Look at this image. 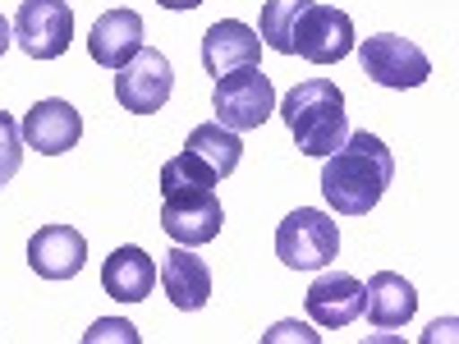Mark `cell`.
I'll use <instances>...</instances> for the list:
<instances>
[{"mask_svg": "<svg viewBox=\"0 0 459 344\" xmlns=\"http://www.w3.org/2000/svg\"><path fill=\"white\" fill-rule=\"evenodd\" d=\"M276 110H281V120L294 133V147L303 157H331V151L350 138L344 92L331 79H308V83L290 88V97Z\"/></svg>", "mask_w": 459, "mask_h": 344, "instance_id": "cell-2", "label": "cell"}, {"mask_svg": "<svg viewBox=\"0 0 459 344\" xmlns=\"http://www.w3.org/2000/svg\"><path fill=\"white\" fill-rule=\"evenodd\" d=\"M303 5H308V0H266V5H262V19H257L262 47H272V51L290 56V28H294V19H299Z\"/></svg>", "mask_w": 459, "mask_h": 344, "instance_id": "cell-19", "label": "cell"}, {"mask_svg": "<svg viewBox=\"0 0 459 344\" xmlns=\"http://www.w3.org/2000/svg\"><path fill=\"white\" fill-rule=\"evenodd\" d=\"M391 175H395V157L391 147L381 142L377 133L359 129L344 138L331 157H326V170H322V198L331 202V211L340 216H368L391 188Z\"/></svg>", "mask_w": 459, "mask_h": 344, "instance_id": "cell-1", "label": "cell"}, {"mask_svg": "<svg viewBox=\"0 0 459 344\" xmlns=\"http://www.w3.org/2000/svg\"><path fill=\"white\" fill-rule=\"evenodd\" d=\"M23 129H19V120L10 110H0V184H10L14 175H19V166H23Z\"/></svg>", "mask_w": 459, "mask_h": 344, "instance_id": "cell-21", "label": "cell"}, {"mask_svg": "<svg viewBox=\"0 0 459 344\" xmlns=\"http://www.w3.org/2000/svg\"><path fill=\"white\" fill-rule=\"evenodd\" d=\"M23 142L32 151H42V157H60V151H69L74 142L83 138V115L74 110L69 101L60 97H47V101H37L28 115H23Z\"/></svg>", "mask_w": 459, "mask_h": 344, "instance_id": "cell-11", "label": "cell"}, {"mask_svg": "<svg viewBox=\"0 0 459 344\" xmlns=\"http://www.w3.org/2000/svg\"><path fill=\"white\" fill-rule=\"evenodd\" d=\"M216 184H221V175L203 157H194L188 147L161 166V194H170V188H216Z\"/></svg>", "mask_w": 459, "mask_h": 344, "instance_id": "cell-20", "label": "cell"}, {"mask_svg": "<svg viewBox=\"0 0 459 344\" xmlns=\"http://www.w3.org/2000/svg\"><path fill=\"white\" fill-rule=\"evenodd\" d=\"M212 110H216V125L225 129H262L276 110V88L272 79L262 73V64H244L235 73H221L216 92H212Z\"/></svg>", "mask_w": 459, "mask_h": 344, "instance_id": "cell-4", "label": "cell"}, {"mask_svg": "<svg viewBox=\"0 0 459 344\" xmlns=\"http://www.w3.org/2000/svg\"><path fill=\"white\" fill-rule=\"evenodd\" d=\"M88 262V239L74 225H42L28 239V266L42 280H74Z\"/></svg>", "mask_w": 459, "mask_h": 344, "instance_id": "cell-10", "label": "cell"}, {"mask_svg": "<svg viewBox=\"0 0 459 344\" xmlns=\"http://www.w3.org/2000/svg\"><path fill=\"white\" fill-rule=\"evenodd\" d=\"M110 335H115V340H129V344L138 340V331H134L129 322H97V326L88 331V340H110Z\"/></svg>", "mask_w": 459, "mask_h": 344, "instance_id": "cell-22", "label": "cell"}, {"mask_svg": "<svg viewBox=\"0 0 459 344\" xmlns=\"http://www.w3.org/2000/svg\"><path fill=\"white\" fill-rule=\"evenodd\" d=\"M175 92V69L157 47H143L125 69H115V101L129 115H157Z\"/></svg>", "mask_w": 459, "mask_h": 344, "instance_id": "cell-9", "label": "cell"}, {"mask_svg": "<svg viewBox=\"0 0 459 344\" xmlns=\"http://www.w3.org/2000/svg\"><path fill=\"white\" fill-rule=\"evenodd\" d=\"M262 60V37L239 23V19H221L207 28L203 37V69L212 73V79H221V73H235L244 64H257Z\"/></svg>", "mask_w": 459, "mask_h": 344, "instance_id": "cell-14", "label": "cell"}, {"mask_svg": "<svg viewBox=\"0 0 459 344\" xmlns=\"http://www.w3.org/2000/svg\"><path fill=\"white\" fill-rule=\"evenodd\" d=\"M143 14L138 10H110L92 23L88 32V56L101 64V69H125L138 51H143Z\"/></svg>", "mask_w": 459, "mask_h": 344, "instance_id": "cell-13", "label": "cell"}, {"mask_svg": "<svg viewBox=\"0 0 459 344\" xmlns=\"http://www.w3.org/2000/svg\"><path fill=\"white\" fill-rule=\"evenodd\" d=\"M303 308H308V317L322 331H344L350 322L363 317V280L344 276V271L317 276L308 285V294H303Z\"/></svg>", "mask_w": 459, "mask_h": 344, "instance_id": "cell-12", "label": "cell"}, {"mask_svg": "<svg viewBox=\"0 0 459 344\" xmlns=\"http://www.w3.org/2000/svg\"><path fill=\"white\" fill-rule=\"evenodd\" d=\"M14 42L28 60H60L74 42L69 0H23L14 14Z\"/></svg>", "mask_w": 459, "mask_h": 344, "instance_id": "cell-8", "label": "cell"}, {"mask_svg": "<svg viewBox=\"0 0 459 344\" xmlns=\"http://www.w3.org/2000/svg\"><path fill=\"white\" fill-rule=\"evenodd\" d=\"M363 313L377 331H400L418 313V289L395 271H377L363 285Z\"/></svg>", "mask_w": 459, "mask_h": 344, "instance_id": "cell-16", "label": "cell"}, {"mask_svg": "<svg viewBox=\"0 0 459 344\" xmlns=\"http://www.w3.org/2000/svg\"><path fill=\"white\" fill-rule=\"evenodd\" d=\"M350 51H354V19L335 5L308 0L290 28V56H303L313 64H340Z\"/></svg>", "mask_w": 459, "mask_h": 344, "instance_id": "cell-5", "label": "cell"}, {"mask_svg": "<svg viewBox=\"0 0 459 344\" xmlns=\"http://www.w3.org/2000/svg\"><path fill=\"white\" fill-rule=\"evenodd\" d=\"M194 157H203L221 179H230L239 170V161H244V142H239V133L235 129H225V125H198L194 133H188V142H184Z\"/></svg>", "mask_w": 459, "mask_h": 344, "instance_id": "cell-18", "label": "cell"}, {"mask_svg": "<svg viewBox=\"0 0 459 344\" xmlns=\"http://www.w3.org/2000/svg\"><path fill=\"white\" fill-rule=\"evenodd\" d=\"M225 207L216 198V188H170L161 194V229L184 244V248H203L221 235Z\"/></svg>", "mask_w": 459, "mask_h": 344, "instance_id": "cell-7", "label": "cell"}, {"mask_svg": "<svg viewBox=\"0 0 459 344\" xmlns=\"http://www.w3.org/2000/svg\"><path fill=\"white\" fill-rule=\"evenodd\" d=\"M359 64L363 73L377 83V88H423L432 79V60L418 51L409 37H395V32H377L359 47Z\"/></svg>", "mask_w": 459, "mask_h": 344, "instance_id": "cell-6", "label": "cell"}, {"mask_svg": "<svg viewBox=\"0 0 459 344\" xmlns=\"http://www.w3.org/2000/svg\"><path fill=\"white\" fill-rule=\"evenodd\" d=\"M10 42H14V23H10L5 14H0V56L10 51Z\"/></svg>", "mask_w": 459, "mask_h": 344, "instance_id": "cell-23", "label": "cell"}, {"mask_svg": "<svg viewBox=\"0 0 459 344\" xmlns=\"http://www.w3.org/2000/svg\"><path fill=\"white\" fill-rule=\"evenodd\" d=\"M157 5H161V10H198L203 0H157Z\"/></svg>", "mask_w": 459, "mask_h": 344, "instance_id": "cell-24", "label": "cell"}, {"mask_svg": "<svg viewBox=\"0 0 459 344\" xmlns=\"http://www.w3.org/2000/svg\"><path fill=\"white\" fill-rule=\"evenodd\" d=\"M101 285L110 298H120V303H143L152 294V285H157V262H152L143 248L125 244V248H115L101 266Z\"/></svg>", "mask_w": 459, "mask_h": 344, "instance_id": "cell-17", "label": "cell"}, {"mask_svg": "<svg viewBox=\"0 0 459 344\" xmlns=\"http://www.w3.org/2000/svg\"><path fill=\"white\" fill-rule=\"evenodd\" d=\"M161 289L170 294V303L179 313H198V308H207V298H212V266L194 248L175 244L166 253V262H161Z\"/></svg>", "mask_w": 459, "mask_h": 344, "instance_id": "cell-15", "label": "cell"}, {"mask_svg": "<svg viewBox=\"0 0 459 344\" xmlns=\"http://www.w3.org/2000/svg\"><path fill=\"white\" fill-rule=\"evenodd\" d=\"M276 257L290 271H322L340 257V229L317 207H294L276 229Z\"/></svg>", "mask_w": 459, "mask_h": 344, "instance_id": "cell-3", "label": "cell"}]
</instances>
